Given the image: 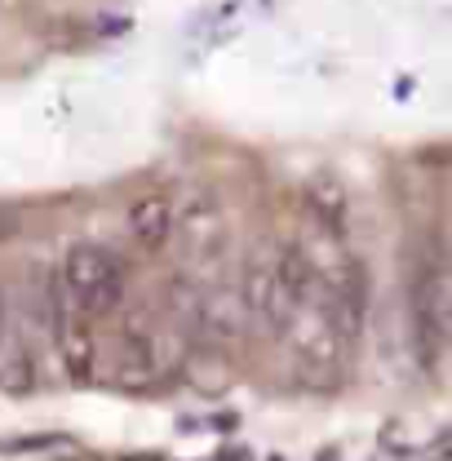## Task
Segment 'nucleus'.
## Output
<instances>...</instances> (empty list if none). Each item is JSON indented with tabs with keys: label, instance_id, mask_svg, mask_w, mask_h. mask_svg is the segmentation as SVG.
<instances>
[{
	"label": "nucleus",
	"instance_id": "nucleus-1",
	"mask_svg": "<svg viewBox=\"0 0 452 461\" xmlns=\"http://www.w3.org/2000/svg\"><path fill=\"white\" fill-rule=\"evenodd\" d=\"M58 280H62V293L71 297V306H80L89 320H107L124 306V293H129V280H124V267L112 249L103 244H76L67 249L62 267H58Z\"/></svg>",
	"mask_w": 452,
	"mask_h": 461
},
{
	"label": "nucleus",
	"instance_id": "nucleus-2",
	"mask_svg": "<svg viewBox=\"0 0 452 461\" xmlns=\"http://www.w3.org/2000/svg\"><path fill=\"white\" fill-rule=\"evenodd\" d=\"M412 333H417L426 364H439V355L448 346V271H444L439 253L430 262H421V271L412 280Z\"/></svg>",
	"mask_w": 452,
	"mask_h": 461
},
{
	"label": "nucleus",
	"instance_id": "nucleus-3",
	"mask_svg": "<svg viewBox=\"0 0 452 461\" xmlns=\"http://www.w3.org/2000/svg\"><path fill=\"white\" fill-rule=\"evenodd\" d=\"M280 338L293 342V355H297L302 373H320V377H338L341 355H346V346H350L338 329L329 324V315H324L315 302L302 306V311L288 320V329H284Z\"/></svg>",
	"mask_w": 452,
	"mask_h": 461
},
{
	"label": "nucleus",
	"instance_id": "nucleus-4",
	"mask_svg": "<svg viewBox=\"0 0 452 461\" xmlns=\"http://www.w3.org/2000/svg\"><path fill=\"white\" fill-rule=\"evenodd\" d=\"M240 302H244L249 329L276 333V338L288 329V320L297 315V306H293V297L284 293L271 258H267V262H249V271H244V280H240Z\"/></svg>",
	"mask_w": 452,
	"mask_h": 461
},
{
	"label": "nucleus",
	"instance_id": "nucleus-5",
	"mask_svg": "<svg viewBox=\"0 0 452 461\" xmlns=\"http://www.w3.org/2000/svg\"><path fill=\"white\" fill-rule=\"evenodd\" d=\"M173 240L182 244V253H186L191 262L213 267V262L226 253V213H222V204H218L213 195H200L195 204L177 209V230H173Z\"/></svg>",
	"mask_w": 452,
	"mask_h": 461
},
{
	"label": "nucleus",
	"instance_id": "nucleus-6",
	"mask_svg": "<svg viewBox=\"0 0 452 461\" xmlns=\"http://www.w3.org/2000/svg\"><path fill=\"white\" fill-rule=\"evenodd\" d=\"M124 230L142 253H160L173 244L177 230V200L169 191H142L138 200H129L124 209Z\"/></svg>",
	"mask_w": 452,
	"mask_h": 461
},
{
	"label": "nucleus",
	"instance_id": "nucleus-7",
	"mask_svg": "<svg viewBox=\"0 0 452 461\" xmlns=\"http://www.w3.org/2000/svg\"><path fill=\"white\" fill-rule=\"evenodd\" d=\"M32 386H36V350H32L23 320L5 306V315H0V391L27 395Z\"/></svg>",
	"mask_w": 452,
	"mask_h": 461
},
{
	"label": "nucleus",
	"instance_id": "nucleus-8",
	"mask_svg": "<svg viewBox=\"0 0 452 461\" xmlns=\"http://www.w3.org/2000/svg\"><path fill=\"white\" fill-rule=\"evenodd\" d=\"M306 213H311V222L324 230L329 240H341L346 227H350V195H346V186H341L333 173H315L311 182H306Z\"/></svg>",
	"mask_w": 452,
	"mask_h": 461
},
{
	"label": "nucleus",
	"instance_id": "nucleus-9",
	"mask_svg": "<svg viewBox=\"0 0 452 461\" xmlns=\"http://www.w3.org/2000/svg\"><path fill=\"white\" fill-rule=\"evenodd\" d=\"M120 382L124 386H151L156 377H160V346L151 333H142V329H129L124 338H120Z\"/></svg>",
	"mask_w": 452,
	"mask_h": 461
},
{
	"label": "nucleus",
	"instance_id": "nucleus-10",
	"mask_svg": "<svg viewBox=\"0 0 452 461\" xmlns=\"http://www.w3.org/2000/svg\"><path fill=\"white\" fill-rule=\"evenodd\" d=\"M0 315H5V293H0Z\"/></svg>",
	"mask_w": 452,
	"mask_h": 461
}]
</instances>
